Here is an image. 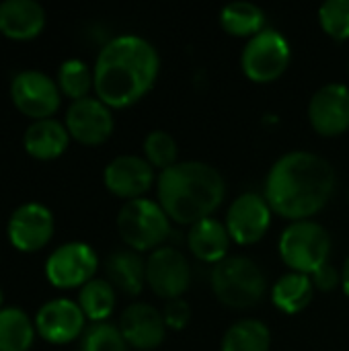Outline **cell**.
Masks as SVG:
<instances>
[{
    "instance_id": "obj_6",
    "label": "cell",
    "mask_w": 349,
    "mask_h": 351,
    "mask_svg": "<svg viewBox=\"0 0 349 351\" xmlns=\"http://www.w3.org/2000/svg\"><path fill=\"white\" fill-rule=\"evenodd\" d=\"M117 232L130 251L146 253L165 247L171 234V218L158 202L140 197L125 202L117 214Z\"/></svg>"
},
{
    "instance_id": "obj_14",
    "label": "cell",
    "mask_w": 349,
    "mask_h": 351,
    "mask_svg": "<svg viewBox=\"0 0 349 351\" xmlns=\"http://www.w3.org/2000/svg\"><path fill=\"white\" fill-rule=\"evenodd\" d=\"M103 183L115 197L125 202L144 197L156 183V173L144 156L121 154L107 162L103 171Z\"/></svg>"
},
{
    "instance_id": "obj_11",
    "label": "cell",
    "mask_w": 349,
    "mask_h": 351,
    "mask_svg": "<svg viewBox=\"0 0 349 351\" xmlns=\"http://www.w3.org/2000/svg\"><path fill=\"white\" fill-rule=\"evenodd\" d=\"M274 210L269 208L265 195L255 191H245L237 195L226 212L224 224L237 245H255L259 243L272 226Z\"/></svg>"
},
{
    "instance_id": "obj_13",
    "label": "cell",
    "mask_w": 349,
    "mask_h": 351,
    "mask_svg": "<svg viewBox=\"0 0 349 351\" xmlns=\"http://www.w3.org/2000/svg\"><path fill=\"white\" fill-rule=\"evenodd\" d=\"M64 125L70 138L76 140L78 144L99 146L111 138L115 119L111 107H107L101 99L84 97L70 103Z\"/></svg>"
},
{
    "instance_id": "obj_15",
    "label": "cell",
    "mask_w": 349,
    "mask_h": 351,
    "mask_svg": "<svg viewBox=\"0 0 349 351\" xmlns=\"http://www.w3.org/2000/svg\"><path fill=\"white\" fill-rule=\"evenodd\" d=\"M8 241L16 251L35 253L53 237V214L47 206L29 202L19 206L8 220Z\"/></svg>"
},
{
    "instance_id": "obj_3",
    "label": "cell",
    "mask_w": 349,
    "mask_h": 351,
    "mask_svg": "<svg viewBox=\"0 0 349 351\" xmlns=\"http://www.w3.org/2000/svg\"><path fill=\"white\" fill-rule=\"evenodd\" d=\"M156 202L171 222L193 226L222 206L226 181L222 173L204 160H179L156 177Z\"/></svg>"
},
{
    "instance_id": "obj_19",
    "label": "cell",
    "mask_w": 349,
    "mask_h": 351,
    "mask_svg": "<svg viewBox=\"0 0 349 351\" xmlns=\"http://www.w3.org/2000/svg\"><path fill=\"white\" fill-rule=\"evenodd\" d=\"M230 234L226 230V224L212 218H206L187 230V247L193 253L195 259L204 263H220L228 257L230 251Z\"/></svg>"
},
{
    "instance_id": "obj_21",
    "label": "cell",
    "mask_w": 349,
    "mask_h": 351,
    "mask_svg": "<svg viewBox=\"0 0 349 351\" xmlns=\"http://www.w3.org/2000/svg\"><path fill=\"white\" fill-rule=\"evenodd\" d=\"M107 280L115 290L138 296L146 286V261L136 251H115L105 261Z\"/></svg>"
},
{
    "instance_id": "obj_30",
    "label": "cell",
    "mask_w": 349,
    "mask_h": 351,
    "mask_svg": "<svg viewBox=\"0 0 349 351\" xmlns=\"http://www.w3.org/2000/svg\"><path fill=\"white\" fill-rule=\"evenodd\" d=\"M80 351H128V343L115 325L93 323L82 333Z\"/></svg>"
},
{
    "instance_id": "obj_25",
    "label": "cell",
    "mask_w": 349,
    "mask_h": 351,
    "mask_svg": "<svg viewBox=\"0 0 349 351\" xmlns=\"http://www.w3.org/2000/svg\"><path fill=\"white\" fill-rule=\"evenodd\" d=\"M35 339V323L19 306L0 308V351H29Z\"/></svg>"
},
{
    "instance_id": "obj_35",
    "label": "cell",
    "mask_w": 349,
    "mask_h": 351,
    "mask_svg": "<svg viewBox=\"0 0 349 351\" xmlns=\"http://www.w3.org/2000/svg\"><path fill=\"white\" fill-rule=\"evenodd\" d=\"M348 199H349V189H348Z\"/></svg>"
},
{
    "instance_id": "obj_31",
    "label": "cell",
    "mask_w": 349,
    "mask_h": 351,
    "mask_svg": "<svg viewBox=\"0 0 349 351\" xmlns=\"http://www.w3.org/2000/svg\"><path fill=\"white\" fill-rule=\"evenodd\" d=\"M160 313H163L167 329H171V331H183L189 325V321H191V306L183 298L167 300L165 308Z\"/></svg>"
},
{
    "instance_id": "obj_22",
    "label": "cell",
    "mask_w": 349,
    "mask_h": 351,
    "mask_svg": "<svg viewBox=\"0 0 349 351\" xmlns=\"http://www.w3.org/2000/svg\"><path fill=\"white\" fill-rule=\"evenodd\" d=\"M315 298V286L311 276L288 271L272 286V302L284 315L302 313Z\"/></svg>"
},
{
    "instance_id": "obj_10",
    "label": "cell",
    "mask_w": 349,
    "mask_h": 351,
    "mask_svg": "<svg viewBox=\"0 0 349 351\" xmlns=\"http://www.w3.org/2000/svg\"><path fill=\"white\" fill-rule=\"evenodd\" d=\"M146 286L165 302L183 298L191 286V265L183 251L158 247L146 259Z\"/></svg>"
},
{
    "instance_id": "obj_27",
    "label": "cell",
    "mask_w": 349,
    "mask_h": 351,
    "mask_svg": "<svg viewBox=\"0 0 349 351\" xmlns=\"http://www.w3.org/2000/svg\"><path fill=\"white\" fill-rule=\"evenodd\" d=\"M56 82H58L62 95H66L72 101L91 97L88 93H91V88H95L93 70L88 68L86 62H82L78 58H70V60L62 62Z\"/></svg>"
},
{
    "instance_id": "obj_23",
    "label": "cell",
    "mask_w": 349,
    "mask_h": 351,
    "mask_svg": "<svg viewBox=\"0 0 349 351\" xmlns=\"http://www.w3.org/2000/svg\"><path fill=\"white\" fill-rule=\"evenodd\" d=\"M220 27L232 37L251 39L267 27V16L259 4L237 0L220 10Z\"/></svg>"
},
{
    "instance_id": "obj_18",
    "label": "cell",
    "mask_w": 349,
    "mask_h": 351,
    "mask_svg": "<svg viewBox=\"0 0 349 351\" xmlns=\"http://www.w3.org/2000/svg\"><path fill=\"white\" fill-rule=\"evenodd\" d=\"M45 27V8L35 0L0 2V33L8 39L27 41Z\"/></svg>"
},
{
    "instance_id": "obj_2",
    "label": "cell",
    "mask_w": 349,
    "mask_h": 351,
    "mask_svg": "<svg viewBox=\"0 0 349 351\" xmlns=\"http://www.w3.org/2000/svg\"><path fill=\"white\" fill-rule=\"evenodd\" d=\"M158 74L160 56L146 37L136 33L115 35L95 60V95L111 109H125L152 90Z\"/></svg>"
},
{
    "instance_id": "obj_7",
    "label": "cell",
    "mask_w": 349,
    "mask_h": 351,
    "mask_svg": "<svg viewBox=\"0 0 349 351\" xmlns=\"http://www.w3.org/2000/svg\"><path fill=\"white\" fill-rule=\"evenodd\" d=\"M290 60L292 47L286 35L278 29L265 27L261 33L247 39L241 51V70L249 80L269 84L288 70Z\"/></svg>"
},
{
    "instance_id": "obj_32",
    "label": "cell",
    "mask_w": 349,
    "mask_h": 351,
    "mask_svg": "<svg viewBox=\"0 0 349 351\" xmlns=\"http://www.w3.org/2000/svg\"><path fill=\"white\" fill-rule=\"evenodd\" d=\"M311 280H313V286H315L317 290H321V292H331V290H335L337 286H341V271H337L331 263H327V265H323L321 269H317V271L311 276Z\"/></svg>"
},
{
    "instance_id": "obj_20",
    "label": "cell",
    "mask_w": 349,
    "mask_h": 351,
    "mask_svg": "<svg viewBox=\"0 0 349 351\" xmlns=\"http://www.w3.org/2000/svg\"><path fill=\"white\" fill-rule=\"evenodd\" d=\"M70 144V134L66 125L53 117L33 121L23 136V146L27 154L37 160H53L66 152Z\"/></svg>"
},
{
    "instance_id": "obj_29",
    "label": "cell",
    "mask_w": 349,
    "mask_h": 351,
    "mask_svg": "<svg viewBox=\"0 0 349 351\" xmlns=\"http://www.w3.org/2000/svg\"><path fill=\"white\" fill-rule=\"evenodd\" d=\"M319 25L335 41L349 39V0H327L319 6Z\"/></svg>"
},
{
    "instance_id": "obj_12",
    "label": "cell",
    "mask_w": 349,
    "mask_h": 351,
    "mask_svg": "<svg viewBox=\"0 0 349 351\" xmlns=\"http://www.w3.org/2000/svg\"><path fill=\"white\" fill-rule=\"evenodd\" d=\"M311 128L323 138H337L349 130V86L327 82L315 90L306 107Z\"/></svg>"
},
{
    "instance_id": "obj_33",
    "label": "cell",
    "mask_w": 349,
    "mask_h": 351,
    "mask_svg": "<svg viewBox=\"0 0 349 351\" xmlns=\"http://www.w3.org/2000/svg\"><path fill=\"white\" fill-rule=\"evenodd\" d=\"M341 288H344V294L349 298V255L344 261V269H341Z\"/></svg>"
},
{
    "instance_id": "obj_16",
    "label": "cell",
    "mask_w": 349,
    "mask_h": 351,
    "mask_svg": "<svg viewBox=\"0 0 349 351\" xmlns=\"http://www.w3.org/2000/svg\"><path fill=\"white\" fill-rule=\"evenodd\" d=\"M86 317L78 302L70 298H53L45 302L35 315V331L41 339L53 346H66L78 339L84 329Z\"/></svg>"
},
{
    "instance_id": "obj_8",
    "label": "cell",
    "mask_w": 349,
    "mask_h": 351,
    "mask_svg": "<svg viewBox=\"0 0 349 351\" xmlns=\"http://www.w3.org/2000/svg\"><path fill=\"white\" fill-rule=\"evenodd\" d=\"M99 269V257L95 249L82 241L64 243L53 249L45 261V278L53 288L72 290L82 288Z\"/></svg>"
},
{
    "instance_id": "obj_26",
    "label": "cell",
    "mask_w": 349,
    "mask_h": 351,
    "mask_svg": "<svg viewBox=\"0 0 349 351\" xmlns=\"http://www.w3.org/2000/svg\"><path fill=\"white\" fill-rule=\"evenodd\" d=\"M117 304L115 288L109 280H91L78 292V306L93 323H107Z\"/></svg>"
},
{
    "instance_id": "obj_5",
    "label": "cell",
    "mask_w": 349,
    "mask_h": 351,
    "mask_svg": "<svg viewBox=\"0 0 349 351\" xmlns=\"http://www.w3.org/2000/svg\"><path fill=\"white\" fill-rule=\"evenodd\" d=\"M333 241L329 230L315 220L290 222L278 243L282 261L290 271L313 276L329 263Z\"/></svg>"
},
{
    "instance_id": "obj_24",
    "label": "cell",
    "mask_w": 349,
    "mask_h": 351,
    "mask_svg": "<svg viewBox=\"0 0 349 351\" xmlns=\"http://www.w3.org/2000/svg\"><path fill=\"white\" fill-rule=\"evenodd\" d=\"M272 331L259 319H241L232 323L220 341V351H269Z\"/></svg>"
},
{
    "instance_id": "obj_28",
    "label": "cell",
    "mask_w": 349,
    "mask_h": 351,
    "mask_svg": "<svg viewBox=\"0 0 349 351\" xmlns=\"http://www.w3.org/2000/svg\"><path fill=\"white\" fill-rule=\"evenodd\" d=\"M144 158L152 165L154 171L163 173L179 162V146L177 140L167 130H152L146 134L144 144Z\"/></svg>"
},
{
    "instance_id": "obj_34",
    "label": "cell",
    "mask_w": 349,
    "mask_h": 351,
    "mask_svg": "<svg viewBox=\"0 0 349 351\" xmlns=\"http://www.w3.org/2000/svg\"><path fill=\"white\" fill-rule=\"evenodd\" d=\"M2 300H4V294H2V288H0V308H4L2 306Z\"/></svg>"
},
{
    "instance_id": "obj_1",
    "label": "cell",
    "mask_w": 349,
    "mask_h": 351,
    "mask_svg": "<svg viewBox=\"0 0 349 351\" xmlns=\"http://www.w3.org/2000/svg\"><path fill=\"white\" fill-rule=\"evenodd\" d=\"M337 175L333 165L315 152L292 150L267 171L263 195L274 214L290 220H313L333 197Z\"/></svg>"
},
{
    "instance_id": "obj_4",
    "label": "cell",
    "mask_w": 349,
    "mask_h": 351,
    "mask_svg": "<svg viewBox=\"0 0 349 351\" xmlns=\"http://www.w3.org/2000/svg\"><path fill=\"white\" fill-rule=\"evenodd\" d=\"M214 296L228 308L245 311L259 304L267 292V276L257 261L245 255H228L216 263L210 276Z\"/></svg>"
},
{
    "instance_id": "obj_36",
    "label": "cell",
    "mask_w": 349,
    "mask_h": 351,
    "mask_svg": "<svg viewBox=\"0 0 349 351\" xmlns=\"http://www.w3.org/2000/svg\"><path fill=\"white\" fill-rule=\"evenodd\" d=\"M348 72H349V62H348Z\"/></svg>"
},
{
    "instance_id": "obj_17",
    "label": "cell",
    "mask_w": 349,
    "mask_h": 351,
    "mask_svg": "<svg viewBox=\"0 0 349 351\" xmlns=\"http://www.w3.org/2000/svg\"><path fill=\"white\" fill-rule=\"evenodd\" d=\"M117 329L121 331L128 348L140 351L158 350L167 339V325L163 313L148 302L130 304L121 317Z\"/></svg>"
},
{
    "instance_id": "obj_9",
    "label": "cell",
    "mask_w": 349,
    "mask_h": 351,
    "mask_svg": "<svg viewBox=\"0 0 349 351\" xmlns=\"http://www.w3.org/2000/svg\"><path fill=\"white\" fill-rule=\"evenodd\" d=\"M60 86L53 78L39 70L16 72L10 82V99L14 107L33 121L49 119L60 109Z\"/></svg>"
}]
</instances>
